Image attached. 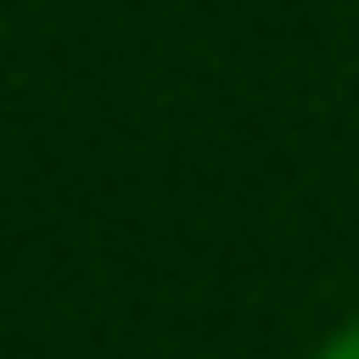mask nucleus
<instances>
[{
	"mask_svg": "<svg viewBox=\"0 0 359 359\" xmlns=\"http://www.w3.org/2000/svg\"><path fill=\"white\" fill-rule=\"evenodd\" d=\"M308 359H359V316H352V323H337V330L323 337V345L308 352Z\"/></svg>",
	"mask_w": 359,
	"mask_h": 359,
	"instance_id": "obj_1",
	"label": "nucleus"
}]
</instances>
